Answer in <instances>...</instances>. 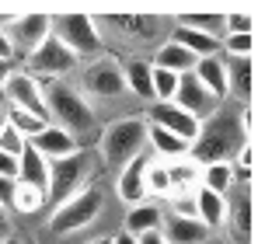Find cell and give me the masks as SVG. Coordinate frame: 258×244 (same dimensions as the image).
<instances>
[{
    "label": "cell",
    "instance_id": "obj_1",
    "mask_svg": "<svg viewBox=\"0 0 258 244\" xmlns=\"http://www.w3.org/2000/svg\"><path fill=\"white\" fill-rule=\"evenodd\" d=\"M244 143H255V140H244L237 112H220L216 108L210 119H203V129H199L196 143L188 147V157L199 167L203 164H216V161H234Z\"/></svg>",
    "mask_w": 258,
    "mask_h": 244
},
{
    "label": "cell",
    "instance_id": "obj_2",
    "mask_svg": "<svg viewBox=\"0 0 258 244\" xmlns=\"http://www.w3.org/2000/svg\"><path fill=\"white\" fill-rule=\"evenodd\" d=\"M42 101H45V119L67 133H74L81 140V133H87L94 126V108L81 94V87L70 81H49L42 84Z\"/></svg>",
    "mask_w": 258,
    "mask_h": 244
},
{
    "label": "cell",
    "instance_id": "obj_3",
    "mask_svg": "<svg viewBox=\"0 0 258 244\" xmlns=\"http://www.w3.org/2000/svg\"><path fill=\"white\" fill-rule=\"evenodd\" d=\"M147 147V119L143 115H122L108 122L98 136V157L112 167H122L133 157H140Z\"/></svg>",
    "mask_w": 258,
    "mask_h": 244
},
{
    "label": "cell",
    "instance_id": "obj_4",
    "mask_svg": "<svg viewBox=\"0 0 258 244\" xmlns=\"http://www.w3.org/2000/svg\"><path fill=\"white\" fill-rule=\"evenodd\" d=\"M94 25L101 39L112 35L126 45H161L171 32V21L154 14H108V18H94Z\"/></svg>",
    "mask_w": 258,
    "mask_h": 244
},
{
    "label": "cell",
    "instance_id": "obj_5",
    "mask_svg": "<svg viewBox=\"0 0 258 244\" xmlns=\"http://www.w3.org/2000/svg\"><path fill=\"white\" fill-rule=\"evenodd\" d=\"M101 206H105V192L98 185H87L84 192H77L74 199L52 206V216H49V234L56 237H67V234H77L91 227L98 216H101Z\"/></svg>",
    "mask_w": 258,
    "mask_h": 244
},
{
    "label": "cell",
    "instance_id": "obj_6",
    "mask_svg": "<svg viewBox=\"0 0 258 244\" xmlns=\"http://www.w3.org/2000/svg\"><path fill=\"white\" fill-rule=\"evenodd\" d=\"M52 35L63 42L81 63H91V59H98V56H105V45L108 42L101 39V32H98V25H94V18L91 14H56L52 18Z\"/></svg>",
    "mask_w": 258,
    "mask_h": 244
},
{
    "label": "cell",
    "instance_id": "obj_7",
    "mask_svg": "<svg viewBox=\"0 0 258 244\" xmlns=\"http://www.w3.org/2000/svg\"><path fill=\"white\" fill-rule=\"evenodd\" d=\"M91 181V154L77 150L70 157L49 161V185H45V199L49 206H59L67 199H74L77 192H84Z\"/></svg>",
    "mask_w": 258,
    "mask_h": 244
},
{
    "label": "cell",
    "instance_id": "obj_8",
    "mask_svg": "<svg viewBox=\"0 0 258 244\" xmlns=\"http://www.w3.org/2000/svg\"><path fill=\"white\" fill-rule=\"evenodd\" d=\"M77 67H81V59H77L63 42L56 39V35H49V39H45L42 45L25 59V67H21V70H25L28 77H35L39 84H42V81L49 84V81H67Z\"/></svg>",
    "mask_w": 258,
    "mask_h": 244
},
{
    "label": "cell",
    "instance_id": "obj_9",
    "mask_svg": "<svg viewBox=\"0 0 258 244\" xmlns=\"http://www.w3.org/2000/svg\"><path fill=\"white\" fill-rule=\"evenodd\" d=\"M81 94L84 98H105V101H115L126 94V81H122V63L115 56H98L91 59L81 74Z\"/></svg>",
    "mask_w": 258,
    "mask_h": 244
},
{
    "label": "cell",
    "instance_id": "obj_10",
    "mask_svg": "<svg viewBox=\"0 0 258 244\" xmlns=\"http://www.w3.org/2000/svg\"><path fill=\"white\" fill-rule=\"evenodd\" d=\"M0 98H4V108H21V112H32V115L45 119L42 84L35 81V77H28L25 70H11V74H7V81L0 87Z\"/></svg>",
    "mask_w": 258,
    "mask_h": 244
},
{
    "label": "cell",
    "instance_id": "obj_11",
    "mask_svg": "<svg viewBox=\"0 0 258 244\" xmlns=\"http://www.w3.org/2000/svg\"><path fill=\"white\" fill-rule=\"evenodd\" d=\"M52 35V18L49 14H14V21L7 25V39L14 56L28 59L45 39Z\"/></svg>",
    "mask_w": 258,
    "mask_h": 244
},
{
    "label": "cell",
    "instance_id": "obj_12",
    "mask_svg": "<svg viewBox=\"0 0 258 244\" xmlns=\"http://www.w3.org/2000/svg\"><path fill=\"white\" fill-rule=\"evenodd\" d=\"M143 119H147V126H157V129H164V133H174V136L185 140L188 147L196 143V136H199V129H203V122L196 119V115H188V112H181L174 101H150Z\"/></svg>",
    "mask_w": 258,
    "mask_h": 244
},
{
    "label": "cell",
    "instance_id": "obj_13",
    "mask_svg": "<svg viewBox=\"0 0 258 244\" xmlns=\"http://www.w3.org/2000/svg\"><path fill=\"white\" fill-rule=\"evenodd\" d=\"M28 147L35 150V154H42L45 161H59V157H70V154H77L81 150V140L74 136V133H67V129H59V126H45L39 129L32 140H28Z\"/></svg>",
    "mask_w": 258,
    "mask_h": 244
},
{
    "label": "cell",
    "instance_id": "obj_14",
    "mask_svg": "<svg viewBox=\"0 0 258 244\" xmlns=\"http://www.w3.org/2000/svg\"><path fill=\"white\" fill-rule=\"evenodd\" d=\"M174 105L181 108V112H188V115H196V119H210L216 112V101L206 94V87L196 81L192 74H185V77H178V91H174Z\"/></svg>",
    "mask_w": 258,
    "mask_h": 244
},
{
    "label": "cell",
    "instance_id": "obj_15",
    "mask_svg": "<svg viewBox=\"0 0 258 244\" xmlns=\"http://www.w3.org/2000/svg\"><path fill=\"white\" fill-rule=\"evenodd\" d=\"M227 227L234 230L237 244H251L255 241V199L248 189H241L234 199H227Z\"/></svg>",
    "mask_w": 258,
    "mask_h": 244
},
{
    "label": "cell",
    "instance_id": "obj_16",
    "mask_svg": "<svg viewBox=\"0 0 258 244\" xmlns=\"http://www.w3.org/2000/svg\"><path fill=\"white\" fill-rule=\"evenodd\" d=\"M227 63V94L237 105H255V59H223Z\"/></svg>",
    "mask_w": 258,
    "mask_h": 244
},
{
    "label": "cell",
    "instance_id": "obj_17",
    "mask_svg": "<svg viewBox=\"0 0 258 244\" xmlns=\"http://www.w3.org/2000/svg\"><path fill=\"white\" fill-rule=\"evenodd\" d=\"M161 223H164V206L143 199V203L129 206L126 220H122V234H129V237H143V234H150V230H161Z\"/></svg>",
    "mask_w": 258,
    "mask_h": 244
},
{
    "label": "cell",
    "instance_id": "obj_18",
    "mask_svg": "<svg viewBox=\"0 0 258 244\" xmlns=\"http://www.w3.org/2000/svg\"><path fill=\"white\" fill-rule=\"evenodd\" d=\"M143 167H147V157H133L129 164L119 167V178H115V196L126 206H136L147 199V189H143Z\"/></svg>",
    "mask_w": 258,
    "mask_h": 244
},
{
    "label": "cell",
    "instance_id": "obj_19",
    "mask_svg": "<svg viewBox=\"0 0 258 244\" xmlns=\"http://www.w3.org/2000/svg\"><path fill=\"white\" fill-rule=\"evenodd\" d=\"M161 234H164V241H168V244H206V241H210V230H206L199 220L171 216V213H164Z\"/></svg>",
    "mask_w": 258,
    "mask_h": 244
},
{
    "label": "cell",
    "instance_id": "obj_20",
    "mask_svg": "<svg viewBox=\"0 0 258 244\" xmlns=\"http://www.w3.org/2000/svg\"><path fill=\"white\" fill-rule=\"evenodd\" d=\"M192 77L206 87V94H210L213 101L227 98V63H223V56H206V59H196Z\"/></svg>",
    "mask_w": 258,
    "mask_h": 244
},
{
    "label": "cell",
    "instance_id": "obj_21",
    "mask_svg": "<svg viewBox=\"0 0 258 244\" xmlns=\"http://www.w3.org/2000/svg\"><path fill=\"white\" fill-rule=\"evenodd\" d=\"M227 196H216L210 189H196V220L213 234L227 223Z\"/></svg>",
    "mask_w": 258,
    "mask_h": 244
},
{
    "label": "cell",
    "instance_id": "obj_22",
    "mask_svg": "<svg viewBox=\"0 0 258 244\" xmlns=\"http://www.w3.org/2000/svg\"><path fill=\"white\" fill-rule=\"evenodd\" d=\"M150 67H161V70H168V74H178V77H185V74H192V67H196V56L188 52V49H181L178 42L164 39L157 49H154V59H150Z\"/></svg>",
    "mask_w": 258,
    "mask_h": 244
},
{
    "label": "cell",
    "instance_id": "obj_23",
    "mask_svg": "<svg viewBox=\"0 0 258 244\" xmlns=\"http://www.w3.org/2000/svg\"><path fill=\"white\" fill-rule=\"evenodd\" d=\"M122 81H126V91L140 101H154V84H150V59L143 56H133L122 63Z\"/></svg>",
    "mask_w": 258,
    "mask_h": 244
},
{
    "label": "cell",
    "instance_id": "obj_24",
    "mask_svg": "<svg viewBox=\"0 0 258 244\" xmlns=\"http://www.w3.org/2000/svg\"><path fill=\"white\" fill-rule=\"evenodd\" d=\"M14 181L45 192V185H49V161H45L42 154H35L32 147H25L21 157H18V178H14Z\"/></svg>",
    "mask_w": 258,
    "mask_h": 244
},
{
    "label": "cell",
    "instance_id": "obj_25",
    "mask_svg": "<svg viewBox=\"0 0 258 244\" xmlns=\"http://www.w3.org/2000/svg\"><path fill=\"white\" fill-rule=\"evenodd\" d=\"M199 189H210L216 196H227L237 189V174L230 161H216V164H203L199 167Z\"/></svg>",
    "mask_w": 258,
    "mask_h": 244
},
{
    "label": "cell",
    "instance_id": "obj_26",
    "mask_svg": "<svg viewBox=\"0 0 258 244\" xmlns=\"http://www.w3.org/2000/svg\"><path fill=\"white\" fill-rule=\"evenodd\" d=\"M164 171H168V181H171V196H178V192H196L199 189V164L192 161V157L164 161Z\"/></svg>",
    "mask_w": 258,
    "mask_h": 244
},
{
    "label": "cell",
    "instance_id": "obj_27",
    "mask_svg": "<svg viewBox=\"0 0 258 244\" xmlns=\"http://www.w3.org/2000/svg\"><path fill=\"white\" fill-rule=\"evenodd\" d=\"M147 143L154 147L157 161H174V157H188V143L178 140L174 133H164L157 126H147Z\"/></svg>",
    "mask_w": 258,
    "mask_h": 244
},
{
    "label": "cell",
    "instance_id": "obj_28",
    "mask_svg": "<svg viewBox=\"0 0 258 244\" xmlns=\"http://www.w3.org/2000/svg\"><path fill=\"white\" fill-rule=\"evenodd\" d=\"M11 209L14 213H21V216H32V213H42L49 199H45L42 189H32V185H21V181H14V192H11Z\"/></svg>",
    "mask_w": 258,
    "mask_h": 244
},
{
    "label": "cell",
    "instance_id": "obj_29",
    "mask_svg": "<svg viewBox=\"0 0 258 244\" xmlns=\"http://www.w3.org/2000/svg\"><path fill=\"white\" fill-rule=\"evenodd\" d=\"M171 25H178V28H188V32H203V35H213V39H220V32H223V14H181V18H174Z\"/></svg>",
    "mask_w": 258,
    "mask_h": 244
},
{
    "label": "cell",
    "instance_id": "obj_30",
    "mask_svg": "<svg viewBox=\"0 0 258 244\" xmlns=\"http://www.w3.org/2000/svg\"><path fill=\"white\" fill-rule=\"evenodd\" d=\"M143 189H147V196H171V181H168V171H164V161H147L143 167Z\"/></svg>",
    "mask_w": 258,
    "mask_h": 244
},
{
    "label": "cell",
    "instance_id": "obj_31",
    "mask_svg": "<svg viewBox=\"0 0 258 244\" xmlns=\"http://www.w3.org/2000/svg\"><path fill=\"white\" fill-rule=\"evenodd\" d=\"M220 56L223 59H255V35H223Z\"/></svg>",
    "mask_w": 258,
    "mask_h": 244
},
{
    "label": "cell",
    "instance_id": "obj_32",
    "mask_svg": "<svg viewBox=\"0 0 258 244\" xmlns=\"http://www.w3.org/2000/svg\"><path fill=\"white\" fill-rule=\"evenodd\" d=\"M4 119H7V126H11V129H18L25 140H32L39 129H45V126H49L45 119L32 115V112H21V108H4Z\"/></svg>",
    "mask_w": 258,
    "mask_h": 244
},
{
    "label": "cell",
    "instance_id": "obj_33",
    "mask_svg": "<svg viewBox=\"0 0 258 244\" xmlns=\"http://www.w3.org/2000/svg\"><path fill=\"white\" fill-rule=\"evenodd\" d=\"M150 84H154V101H174L178 74H168L161 67H150Z\"/></svg>",
    "mask_w": 258,
    "mask_h": 244
},
{
    "label": "cell",
    "instance_id": "obj_34",
    "mask_svg": "<svg viewBox=\"0 0 258 244\" xmlns=\"http://www.w3.org/2000/svg\"><path fill=\"white\" fill-rule=\"evenodd\" d=\"M25 147H28V140H25L18 129H11V126L4 122V129H0V154H7V157H14V161H18Z\"/></svg>",
    "mask_w": 258,
    "mask_h": 244
},
{
    "label": "cell",
    "instance_id": "obj_35",
    "mask_svg": "<svg viewBox=\"0 0 258 244\" xmlns=\"http://www.w3.org/2000/svg\"><path fill=\"white\" fill-rule=\"evenodd\" d=\"M168 209H171V216H188V220H196V192L168 196Z\"/></svg>",
    "mask_w": 258,
    "mask_h": 244
},
{
    "label": "cell",
    "instance_id": "obj_36",
    "mask_svg": "<svg viewBox=\"0 0 258 244\" xmlns=\"http://www.w3.org/2000/svg\"><path fill=\"white\" fill-rule=\"evenodd\" d=\"M223 32L227 35H255V18H248V14H227L223 18Z\"/></svg>",
    "mask_w": 258,
    "mask_h": 244
},
{
    "label": "cell",
    "instance_id": "obj_37",
    "mask_svg": "<svg viewBox=\"0 0 258 244\" xmlns=\"http://www.w3.org/2000/svg\"><path fill=\"white\" fill-rule=\"evenodd\" d=\"M0 178H18V161L14 157H7V154H0Z\"/></svg>",
    "mask_w": 258,
    "mask_h": 244
},
{
    "label": "cell",
    "instance_id": "obj_38",
    "mask_svg": "<svg viewBox=\"0 0 258 244\" xmlns=\"http://www.w3.org/2000/svg\"><path fill=\"white\" fill-rule=\"evenodd\" d=\"M11 192H14V181H11V178H0V206H4V209L11 203Z\"/></svg>",
    "mask_w": 258,
    "mask_h": 244
},
{
    "label": "cell",
    "instance_id": "obj_39",
    "mask_svg": "<svg viewBox=\"0 0 258 244\" xmlns=\"http://www.w3.org/2000/svg\"><path fill=\"white\" fill-rule=\"evenodd\" d=\"M0 59H4V63H11V59H14V49H11L7 32H0Z\"/></svg>",
    "mask_w": 258,
    "mask_h": 244
},
{
    "label": "cell",
    "instance_id": "obj_40",
    "mask_svg": "<svg viewBox=\"0 0 258 244\" xmlns=\"http://www.w3.org/2000/svg\"><path fill=\"white\" fill-rule=\"evenodd\" d=\"M136 244H168V241H164V234H161V230H150V234L136 237Z\"/></svg>",
    "mask_w": 258,
    "mask_h": 244
},
{
    "label": "cell",
    "instance_id": "obj_41",
    "mask_svg": "<svg viewBox=\"0 0 258 244\" xmlns=\"http://www.w3.org/2000/svg\"><path fill=\"white\" fill-rule=\"evenodd\" d=\"M11 70H14V67H11V63H4V59H0V87H4V81H7V74H11Z\"/></svg>",
    "mask_w": 258,
    "mask_h": 244
},
{
    "label": "cell",
    "instance_id": "obj_42",
    "mask_svg": "<svg viewBox=\"0 0 258 244\" xmlns=\"http://www.w3.org/2000/svg\"><path fill=\"white\" fill-rule=\"evenodd\" d=\"M112 244H136V237H129V234H115Z\"/></svg>",
    "mask_w": 258,
    "mask_h": 244
},
{
    "label": "cell",
    "instance_id": "obj_43",
    "mask_svg": "<svg viewBox=\"0 0 258 244\" xmlns=\"http://www.w3.org/2000/svg\"><path fill=\"white\" fill-rule=\"evenodd\" d=\"M0 244H21V237H0Z\"/></svg>",
    "mask_w": 258,
    "mask_h": 244
},
{
    "label": "cell",
    "instance_id": "obj_44",
    "mask_svg": "<svg viewBox=\"0 0 258 244\" xmlns=\"http://www.w3.org/2000/svg\"><path fill=\"white\" fill-rule=\"evenodd\" d=\"M87 244H112V237H94V241H87Z\"/></svg>",
    "mask_w": 258,
    "mask_h": 244
},
{
    "label": "cell",
    "instance_id": "obj_45",
    "mask_svg": "<svg viewBox=\"0 0 258 244\" xmlns=\"http://www.w3.org/2000/svg\"><path fill=\"white\" fill-rule=\"evenodd\" d=\"M4 122L7 119H4V101H0V129H4Z\"/></svg>",
    "mask_w": 258,
    "mask_h": 244
},
{
    "label": "cell",
    "instance_id": "obj_46",
    "mask_svg": "<svg viewBox=\"0 0 258 244\" xmlns=\"http://www.w3.org/2000/svg\"><path fill=\"white\" fill-rule=\"evenodd\" d=\"M0 230H4V206H0Z\"/></svg>",
    "mask_w": 258,
    "mask_h": 244
}]
</instances>
